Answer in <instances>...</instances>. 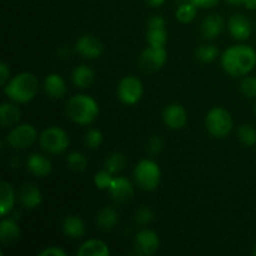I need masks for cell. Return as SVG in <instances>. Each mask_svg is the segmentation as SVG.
I'll return each instance as SVG.
<instances>
[{"instance_id": "obj_14", "label": "cell", "mask_w": 256, "mask_h": 256, "mask_svg": "<svg viewBox=\"0 0 256 256\" xmlns=\"http://www.w3.org/2000/svg\"><path fill=\"white\" fill-rule=\"evenodd\" d=\"M228 29H229L230 34L238 40H246L252 32V22L242 14L232 15L228 22Z\"/></svg>"}, {"instance_id": "obj_36", "label": "cell", "mask_w": 256, "mask_h": 256, "mask_svg": "<svg viewBox=\"0 0 256 256\" xmlns=\"http://www.w3.org/2000/svg\"><path fill=\"white\" fill-rule=\"evenodd\" d=\"M152 219H154V212L148 206L140 208L136 214H135V222L138 225H142V226L150 224Z\"/></svg>"}, {"instance_id": "obj_33", "label": "cell", "mask_w": 256, "mask_h": 256, "mask_svg": "<svg viewBox=\"0 0 256 256\" xmlns=\"http://www.w3.org/2000/svg\"><path fill=\"white\" fill-rule=\"evenodd\" d=\"M112 174L110 172H108L106 169L102 170V172H98L94 176V182L96 185L98 189L100 190H109L110 185H112Z\"/></svg>"}, {"instance_id": "obj_22", "label": "cell", "mask_w": 256, "mask_h": 256, "mask_svg": "<svg viewBox=\"0 0 256 256\" xmlns=\"http://www.w3.org/2000/svg\"><path fill=\"white\" fill-rule=\"evenodd\" d=\"M62 230L66 236L72 238V239H80L86 232V226L82 218L76 216V215H70V216L65 218L64 222H62Z\"/></svg>"}, {"instance_id": "obj_15", "label": "cell", "mask_w": 256, "mask_h": 256, "mask_svg": "<svg viewBox=\"0 0 256 256\" xmlns=\"http://www.w3.org/2000/svg\"><path fill=\"white\" fill-rule=\"evenodd\" d=\"M22 236V230L16 220L12 218H4L0 222V240L4 246H12Z\"/></svg>"}, {"instance_id": "obj_11", "label": "cell", "mask_w": 256, "mask_h": 256, "mask_svg": "<svg viewBox=\"0 0 256 256\" xmlns=\"http://www.w3.org/2000/svg\"><path fill=\"white\" fill-rule=\"evenodd\" d=\"M160 246L159 235L149 229L139 232L135 236V249L140 255H154Z\"/></svg>"}, {"instance_id": "obj_42", "label": "cell", "mask_w": 256, "mask_h": 256, "mask_svg": "<svg viewBox=\"0 0 256 256\" xmlns=\"http://www.w3.org/2000/svg\"><path fill=\"white\" fill-rule=\"evenodd\" d=\"M226 2L232 5H244L245 6L246 4V0H226Z\"/></svg>"}, {"instance_id": "obj_8", "label": "cell", "mask_w": 256, "mask_h": 256, "mask_svg": "<svg viewBox=\"0 0 256 256\" xmlns=\"http://www.w3.org/2000/svg\"><path fill=\"white\" fill-rule=\"evenodd\" d=\"M144 86L139 78L129 75L122 79L118 85V96L124 104L134 105L142 99Z\"/></svg>"}, {"instance_id": "obj_27", "label": "cell", "mask_w": 256, "mask_h": 256, "mask_svg": "<svg viewBox=\"0 0 256 256\" xmlns=\"http://www.w3.org/2000/svg\"><path fill=\"white\" fill-rule=\"evenodd\" d=\"M146 40L150 46L164 48L168 42L166 29L165 28H152V29H148Z\"/></svg>"}, {"instance_id": "obj_18", "label": "cell", "mask_w": 256, "mask_h": 256, "mask_svg": "<svg viewBox=\"0 0 256 256\" xmlns=\"http://www.w3.org/2000/svg\"><path fill=\"white\" fill-rule=\"evenodd\" d=\"M44 92L50 99H62L66 92V84L62 75L52 72L44 80Z\"/></svg>"}, {"instance_id": "obj_5", "label": "cell", "mask_w": 256, "mask_h": 256, "mask_svg": "<svg viewBox=\"0 0 256 256\" xmlns=\"http://www.w3.org/2000/svg\"><path fill=\"white\" fill-rule=\"evenodd\" d=\"M134 178L136 184L146 192H152L156 189L162 179L160 166L150 159H144L138 162L134 170Z\"/></svg>"}, {"instance_id": "obj_43", "label": "cell", "mask_w": 256, "mask_h": 256, "mask_svg": "<svg viewBox=\"0 0 256 256\" xmlns=\"http://www.w3.org/2000/svg\"><path fill=\"white\" fill-rule=\"evenodd\" d=\"M60 56H68L70 54V50L68 49L66 46H62L60 48V52H59Z\"/></svg>"}, {"instance_id": "obj_21", "label": "cell", "mask_w": 256, "mask_h": 256, "mask_svg": "<svg viewBox=\"0 0 256 256\" xmlns=\"http://www.w3.org/2000/svg\"><path fill=\"white\" fill-rule=\"evenodd\" d=\"M22 119V110L14 102H2L0 106V124L2 128L18 125Z\"/></svg>"}, {"instance_id": "obj_1", "label": "cell", "mask_w": 256, "mask_h": 256, "mask_svg": "<svg viewBox=\"0 0 256 256\" xmlns=\"http://www.w3.org/2000/svg\"><path fill=\"white\" fill-rule=\"evenodd\" d=\"M256 65V52L250 45H234L222 52V66L232 76L248 75Z\"/></svg>"}, {"instance_id": "obj_20", "label": "cell", "mask_w": 256, "mask_h": 256, "mask_svg": "<svg viewBox=\"0 0 256 256\" xmlns=\"http://www.w3.org/2000/svg\"><path fill=\"white\" fill-rule=\"evenodd\" d=\"M224 19L219 14H210L204 19L202 24V34L206 39H215L224 30Z\"/></svg>"}, {"instance_id": "obj_34", "label": "cell", "mask_w": 256, "mask_h": 256, "mask_svg": "<svg viewBox=\"0 0 256 256\" xmlns=\"http://www.w3.org/2000/svg\"><path fill=\"white\" fill-rule=\"evenodd\" d=\"M240 90L246 98H256V76H246L242 79Z\"/></svg>"}, {"instance_id": "obj_13", "label": "cell", "mask_w": 256, "mask_h": 256, "mask_svg": "<svg viewBox=\"0 0 256 256\" xmlns=\"http://www.w3.org/2000/svg\"><path fill=\"white\" fill-rule=\"evenodd\" d=\"M162 119H164L165 125L169 129L179 130L186 124L188 114L182 105L174 102V104H170L165 108L164 112H162Z\"/></svg>"}, {"instance_id": "obj_38", "label": "cell", "mask_w": 256, "mask_h": 256, "mask_svg": "<svg viewBox=\"0 0 256 256\" xmlns=\"http://www.w3.org/2000/svg\"><path fill=\"white\" fill-rule=\"evenodd\" d=\"M165 19L162 15H154L149 19L148 22V29H152V28H165Z\"/></svg>"}, {"instance_id": "obj_10", "label": "cell", "mask_w": 256, "mask_h": 256, "mask_svg": "<svg viewBox=\"0 0 256 256\" xmlns=\"http://www.w3.org/2000/svg\"><path fill=\"white\" fill-rule=\"evenodd\" d=\"M74 48L75 52L80 56L90 60L98 59L102 54V52H104V45H102V42L96 36L90 34H85L82 36H80L76 40V42H75Z\"/></svg>"}, {"instance_id": "obj_37", "label": "cell", "mask_w": 256, "mask_h": 256, "mask_svg": "<svg viewBox=\"0 0 256 256\" xmlns=\"http://www.w3.org/2000/svg\"><path fill=\"white\" fill-rule=\"evenodd\" d=\"M10 80V66L5 62L0 64V85L2 88L8 84Z\"/></svg>"}, {"instance_id": "obj_3", "label": "cell", "mask_w": 256, "mask_h": 256, "mask_svg": "<svg viewBox=\"0 0 256 256\" xmlns=\"http://www.w3.org/2000/svg\"><path fill=\"white\" fill-rule=\"evenodd\" d=\"M65 112L69 119L76 124L90 125L98 118L100 109L94 98L86 94H78L68 100Z\"/></svg>"}, {"instance_id": "obj_31", "label": "cell", "mask_w": 256, "mask_h": 256, "mask_svg": "<svg viewBox=\"0 0 256 256\" xmlns=\"http://www.w3.org/2000/svg\"><path fill=\"white\" fill-rule=\"evenodd\" d=\"M239 140L246 146H254L256 144V129L252 125L244 124L238 130Z\"/></svg>"}, {"instance_id": "obj_4", "label": "cell", "mask_w": 256, "mask_h": 256, "mask_svg": "<svg viewBox=\"0 0 256 256\" xmlns=\"http://www.w3.org/2000/svg\"><path fill=\"white\" fill-rule=\"evenodd\" d=\"M205 126L210 135L216 139H224L232 132L234 122L232 116L224 108H212L206 115L205 119Z\"/></svg>"}, {"instance_id": "obj_32", "label": "cell", "mask_w": 256, "mask_h": 256, "mask_svg": "<svg viewBox=\"0 0 256 256\" xmlns=\"http://www.w3.org/2000/svg\"><path fill=\"white\" fill-rule=\"evenodd\" d=\"M84 140L85 145H86L89 149L96 150L102 144V132H100V130L92 128V129H89L85 132Z\"/></svg>"}, {"instance_id": "obj_40", "label": "cell", "mask_w": 256, "mask_h": 256, "mask_svg": "<svg viewBox=\"0 0 256 256\" xmlns=\"http://www.w3.org/2000/svg\"><path fill=\"white\" fill-rule=\"evenodd\" d=\"M190 2L200 9H210V8H214L219 2V0H190Z\"/></svg>"}, {"instance_id": "obj_25", "label": "cell", "mask_w": 256, "mask_h": 256, "mask_svg": "<svg viewBox=\"0 0 256 256\" xmlns=\"http://www.w3.org/2000/svg\"><path fill=\"white\" fill-rule=\"evenodd\" d=\"M118 222H119V215L114 208L105 206L98 212L96 224L102 230H105V232L112 230L116 226Z\"/></svg>"}, {"instance_id": "obj_39", "label": "cell", "mask_w": 256, "mask_h": 256, "mask_svg": "<svg viewBox=\"0 0 256 256\" xmlns=\"http://www.w3.org/2000/svg\"><path fill=\"white\" fill-rule=\"evenodd\" d=\"M39 255L42 256H66V252L62 249H60L59 246H50L46 248L45 250H42Z\"/></svg>"}, {"instance_id": "obj_30", "label": "cell", "mask_w": 256, "mask_h": 256, "mask_svg": "<svg viewBox=\"0 0 256 256\" xmlns=\"http://www.w3.org/2000/svg\"><path fill=\"white\" fill-rule=\"evenodd\" d=\"M195 55H196L198 60H200V62H214L218 56H219V49H218L215 45L205 44V45H202V46L198 48Z\"/></svg>"}, {"instance_id": "obj_9", "label": "cell", "mask_w": 256, "mask_h": 256, "mask_svg": "<svg viewBox=\"0 0 256 256\" xmlns=\"http://www.w3.org/2000/svg\"><path fill=\"white\" fill-rule=\"evenodd\" d=\"M168 59V52L164 48L148 46L139 58V65L144 72H152L162 69Z\"/></svg>"}, {"instance_id": "obj_41", "label": "cell", "mask_w": 256, "mask_h": 256, "mask_svg": "<svg viewBox=\"0 0 256 256\" xmlns=\"http://www.w3.org/2000/svg\"><path fill=\"white\" fill-rule=\"evenodd\" d=\"M145 2H148V4L150 5V6H160V5H162L164 4L165 2H166V0H145Z\"/></svg>"}, {"instance_id": "obj_16", "label": "cell", "mask_w": 256, "mask_h": 256, "mask_svg": "<svg viewBox=\"0 0 256 256\" xmlns=\"http://www.w3.org/2000/svg\"><path fill=\"white\" fill-rule=\"evenodd\" d=\"M19 200L25 209H36L42 202V192L36 185L26 182L19 189Z\"/></svg>"}, {"instance_id": "obj_19", "label": "cell", "mask_w": 256, "mask_h": 256, "mask_svg": "<svg viewBox=\"0 0 256 256\" xmlns=\"http://www.w3.org/2000/svg\"><path fill=\"white\" fill-rule=\"evenodd\" d=\"M15 199H16V195L12 189V185L8 182H2L0 184V214L2 218L12 214Z\"/></svg>"}, {"instance_id": "obj_6", "label": "cell", "mask_w": 256, "mask_h": 256, "mask_svg": "<svg viewBox=\"0 0 256 256\" xmlns=\"http://www.w3.org/2000/svg\"><path fill=\"white\" fill-rule=\"evenodd\" d=\"M39 144L49 154H62L69 148L70 138L62 128L50 126L40 134Z\"/></svg>"}, {"instance_id": "obj_23", "label": "cell", "mask_w": 256, "mask_h": 256, "mask_svg": "<svg viewBox=\"0 0 256 256\" xmlns=\"http://www.w3.org/2000/svg\"><path fill=\"white\" fill-rule=\"evenodd\" d=\"M72 79L75 86L80 88V89H86V88L92 86L94 82L95 72L88 65H79L72 70Z\"/></svg>"}, {"instance_id": "obj_26", "label": "cell", "mask_w": 256, "mask_h": 256, "mask_svg": "<svg viewBox=\"0 0 256 256\" xmlns=\"http://www.w3.org/2000/svg\"><path fill=\"white\" fill-rule=\"evenodd\" d=\"M198 12V6L192 4V2H182L178 6L176 12H175V16H176L178 22H182V24H188V22H192L195 19Z\"/></svg>"}, {"instance_id": "obj_29", "label": "cell", "mask_w": 256, "mask_h": 256, "mask_svg": "<svg viewBox=\"0 0 256 256\" xmlns=\"http://www.w3.org/2000/svg\"><path fill=\"white\" fill-rule=\"evenodd\" d=\"M66 164L72 170L76 172H82L88 168V159L84 154L79 152H72L66 156Z\"/></svg>"}, {"instance_id": "obj_28", "label": "cell", "mask_w": 256, "mask_h": 256, "mask_svg": "<svg viewBox=\"0 0 256 256\" xmlns=\"http://www.w3.org/2000/svg\"><path fill=\"white\" fill-rule=\"evenodd\" d=\"M126 166V158L122 152H114L109 155L105 162V169L110 172L112 174H118Z\"/></svg>"}, {"instance_id": "obj_7", "label": "cell", "mask_w": 256, "mask_h": 256, "mask_svg": "<svg viewBox=\"0 0 256 256\" xmlns=\"http://www.w3.org/2000/svg\"><path fill=\"white\" fill-rule=\"evenodd\" d=\"M38 139V132L32 124H18L10 130L6 142L14 149H28Z\"/></svg>"}, {"instance_id": "obj_45", "label": "cell", "mask_w": 256, "mask_h": 256, "mask_svg": "<svg viewBox=\"0 0 256 256\" xmlns=\"http://www.w3.org/2000/svg\"><path fill=\"white\" fill-rule=\"evenodd\" d=\"M255 115H256V105H255Z\"/></svg>"}, {"instance_id": "obj_35", "label": "cell", "mask_w": 256, "mask_h": 256, "mask_svg": "<svg viewBox=\"0 0 256 256\" xmlns=\"http://www.w3.org/2000/svg\"><path fill=\"white\" fill-rule=\"evenodd\" d=\"M165 146V142L164 139H162L160 135H152V136L149 138L148 140V145H146V149L150 155H158L162 152Z\"/></svg>"}, {"instance_id": "obj_2", "label": "cell", "mask_w": 256, "mask_h": 256, "mask_svg": "<svg viewBox=\"0 0 256 256\" xmlns=\"http://www.w3.org/2000/svg\"><path fill=\"white\" fill-rule=\"evenodd\" d=\"M39 92V80L32 72H20L8 82L4 92L14 102H29Z\"/></svg>"}, {"instance_id": "obj_17", "label": "cell", "mask_w": 256, "mask_h": 256, "mask_svg": "<svg viewBox=\"0 0 256 256\" xmlns=\"http://www.w3.org/2000/svg\"><path fill=\"white\" fill-rule=\"evenodd\" d=\"M26 168L32 175L38 178H45L52 172V162L39 152H34L28 158Z\"/></svg>"}, {"instance_id": "obj_44", "label": "cell", "mask_w": 256, "mask_h": 256, "mask_svg": "<svg viewBox=\"0 0 256 256\" xmlns=\"http://www.w3.org/2000/svg\"><path fill=\"white\" fill-rule=\"evenodd\" d=\"M252 254L256 256V244L254 245V249H252Z\"/></svg>"}, {"instance_id": "obj_24", "label": "cell", "mask_w": 256, "mask_h": 256, "mask_svg": "<svg viewBox=\"0 0 256 256\" xmlns=\"http://www.w3.org/2000/svg\"><path fill=\"white\" fill-rule=\"evenodd\" d=\"M76 254L79 256H108L110 254V250L102 240L92 239L80 245Z\"/></svg>"}, {"instance_id": "obj_12", "label": "cell", "mask_w": 256, "mask_h": 256, "mask_svg": "<svg viewBox=\"0 0 256 256\" xmlns=\"http://www.w3.org/2000/svg\"><path fill=\"white\" fill-rule=\"evenodd\" d=\"M108 192H109L112 200H115L119 204H126L134 196V186L130 182V180L124 176L114 178Z\"/></svg>"}]
</instances>
